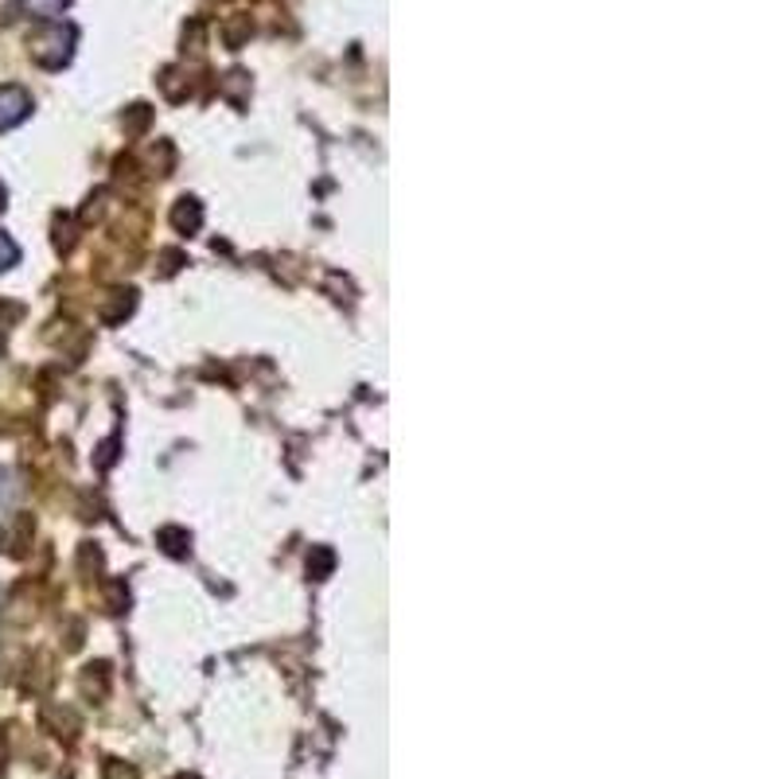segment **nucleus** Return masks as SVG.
Returning a JSON list of instances; mask_svg holds the SVG:
<instances>
[{
    "mask_svg": "<svg viewBox=\"0 0 779 779\" xmlns=\"http://www.w3.org/2000/svg\"><path fill=\"white\" fill-rule=\"evenodd\" d=\"M70 52H75V27H63L55 24L47 35H40V40L32 43V55L35 63H43V67H67L70 63Z\"/></svg>",
    "mask_w": 779,
    "mask_h": 779,
    "instance_id": "f257e3e1",
    "label": "nucleus"
},
{
    "mask_svg": "<svg viewBox=\"0 0 779 779\" xmlns=\"http://www.w3.org/2000/svg\"><path fill=\"white\" fill-rule=\"evenodd\" d=\"M32 113V98L24 86H0V133L16 129Z\"/></svg>",
    "mask_w": 779,
    "mask_h": 779,
    "instance_id": "f03ea898",
    "label": "nucleus"
},
{
    "mask_svg": "<svg viewBox=\"0 0 779 779\" xmlns=\"http://www.w3.org/2000/svg\"><path fill=\"white\" fill-rule=\"evenodd\" d=\"M171 223H176V231L180 234H196L199 223H203V207H199V199H180L176 211H171Z\"/></svg>",
    "mask_w": 779,
    "mask_h": 779,
    "instance_id": "7ed1b4c3",
    "label": "nucleus"
},
{
    "mask_svg": "<svg viewBox=\"0 0 779 779\" xmlns=\"http://www.w3.org/2000/svg\"><path fill=\"white\" fill-rule=\"evenodd\" d=\"M67 4H70V0H20V9H24L27 16H35V20L63 16V12H67Z\"/></svg>",
    "mask_w": 779,
    "mask_h": 779,
    "instance_id": "20e7f679",
    "label": "nucleus"
},
{
    "mask_svg": "<svg viewBox=\"0 0 779 779\" xmlns=\"http://www.w3.org/2000/svg\"><path fill=\"white\" fill-rule=\"evenodd\" d=\"M160 542H168L164 549H168V554H176V557H183L191 549V538L183 531H160Z\"/></svg>",
    "mask_w": 779,
    "mask_h": 779,
    "instance_id": "39448f33",
    "label": "nucleus"
},
{
    "mask_svg": "<svg viewBox=\"0 0 779 779\" xmlns=\"http://www.w3.org/2000/svg\"><path fill=\"white\" fill-rule=\"evenodd\" d=\"M16 261H20V246L9 238V234L0 231V274H4V269H12Z\"/></svg>",
    "mask_w": 779,
    "mask_h": 779,
    "instance_id": "423d86ee",
    "label": "nucleus"
},
{
    "mask_svg": "<svg viewBox=\"0 0 779 779\" xmlns=\"http://www.w3.org/2000/svg\"><path fill=\"white\" fill-rule=\"evenodd\" d=\"M332 561H335V557L327 554V549H316V557H309V574L316 577V581H324L327 569H332Z\"/></svg>",
    "mask_w": 779,
    "mask_h": 779,
    "instance_id": "0eeeda50",
    "label": "nucleus"
},
{
    "mask_svg": "<svg viewBox=\"0 0 779 779\" xmlns=\"http://www.w3.org/2000/svg\"><path fill=\"white\" fill-rule=\"evenodd\" d=\"M12 496H16V483H12L9 471H0V507H9Z\"/></svg>",
    "mask_w": 779,
    "mask_h": 779,
    "instance_id": "6e6552de",
    "label": "nucleus"
},
{
    "mask_svg": "<svg viewBox=\"0 0 779 779\" xmlns=\"http://www.w3.org/2000/svg\"><path fill=\"white\" fill-rule=\"evenodd\" d=\"M4 199H9V196H4V183H0V211H4Z\"/></svg>",
    "mask_w": 779,
    "mask_h": 779,
    "instance_id": "1a4fd4ad",
    "label": "nucleus"
}]
</instances>
